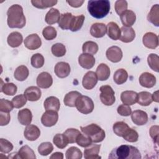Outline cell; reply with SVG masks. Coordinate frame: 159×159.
<instances>
[{"instance_id": "d4e9b609", "label": "cell", "mask_w": 159, "mask_h": 159, "mask_svg": "<svg viewBox=\"0 0 159 159\" xmlns=\"http://www.w3.org/2000/svg\"><path fill=\"white\" fill-rule=\"evenodd\" d=\"M17 119L20 124L23 125H28L30 124L32 122V112L27 108L21 109L18 112Z\"/></svg>"}, {"instance_id": "484cf974", "label": "cell", "mask_w": 159, "mask_h": 159, "mask_svg": "<svg viewBox=\"0 0 159 159\" xmlns=\"http://www.w3.org/2000/svg\"><path fill=\"white\" fill-rule=\"evenodd\" d=\"M110 68L105 63H101L97 67L96 75L97 76L98 80L105 81L107 80L110 76Z\"/></svg>"}, {"instance_id": "d590c367", "label": "cell", "mask_w": 159, "mask_h": 159, "mask_svg": "<svg viewBox=\"0 0 159 159\" xmlns=\"http://www.w3.org/2000/svg\"><path fill=\"white\" fill-rule=\"evenodd\" d=\"M113 78L117 84H122L126 82L128 78V73L125 70L120 68L115 71Z\"/></svg>"}, {"instance_id": "f5cc1de1", "label": "cell", "mask_w": 159, "mask_h": 159, "mask_svg": "<svg viewBox=\"0 0 159 159\" xmlns=\"http://www.w3.org/2000/svg\"><path fill=\"white\" fill-rule=\"evenodd\" d=\"M27 99L24 94H19L14 97L12 99V102L15 108H20L23 107L27 102Z\"/></svg>"}, {"instance_id": "7c38bea8", "label": "cell", "mask_w": 159, "mask_h": 159, "mask_svg": "<svg viewBox=\"0 0 159 159\" xmlns=\"http://www.w3.org/2000/svg\"><path fill=\"white\" fill-rule=\"evenodd\" d=\"M36 83L39 87L47 89L52 86L53 83V78L50 73L47 72H42L38 75Z\"/></svg>"}, {"instance_id": "277c9868", "label": "cell", "mask_w": 159, "mask_h": 159, "mask_svg": "<svg viewBox=\"0 0 159 159\" xmlns=\"http://www.w3.org/2000/svg\"><path fill=\"white\" fill-rule=\"evenodd\" d=\"M80 128L83 134L90 137L92 142H101L106 137L104 130L96 124H91L85 127H81Z\"/></svg>"}, {"instance_id": "680465c9", "label": "cell", "mask_w": 159, "mask_h": 159, "mask_svg": "<svg viewBox=\"0 0 159 159\" xmlns=\"http://www.w3.org/2000/svg\"><path fill=\"white\" fill-rule=\"evenodd\" d=\"M11 116L9 112H0V125L1 126L6 125L10 122Z\"/></svg>"}, {"instance_id": "ee69618b", "label": "cell", "mask_w": 159, "mask_h": 159, "mask_svg": "<svg viewBox=\"0 0 159 159\" xmlns=\"http://www.w3.org/2000/svg\"><path fill=\"white\" fill-rule=\"evenodd\" d=\"M147 62L150 68L156 71H159V57L158 55L155 53L150 54L147 57Z\"/></svg>"}, {"instance_id": "816d5d0a", "label": "cell", "mask_w": 159, "mask_h": 159, "mask_svg": "<svg viewBox=\"0 0 159 159\" xmlns=\"http://www.w3.org/2000/svg\"><path fill=\"white\" fill-rule=\"evenodd\" d=\"M76 142L81 147H86L92 143V140L88 135L84 134H80L76 139Z\"/></svg>"}, {"instance_id": "f907efd6", "label": "cell", "mask_w": 159, "mask_h": 159, "mask_svg": "<svg viewBox=\"0 0 159 159\" xmlns=\"http://www.w3.org/2000/svg\"><path fill=\"white\" fill-rule=\"evenodd\" d=\"M122 137L127 142H135L138 140L139 134L135 130L129 127Z\"/></svg>"}, {"instance_id": "8fae6325", "label": "cell", "mask_w": 159, "mask_h": 159, "mask_svg": "<svg viewBox=\"0 0 159 159\" xmlns=\"http://www.w3.org/2000/svg\"><path fill=\"white\" fill-rule=\"evenodd\" d=\"M142 42L147 48L155 49L158 46V37L153 32H147L143 36Z\"/></svg>"}, {"instance_id": "11a10c76", "label": "cell", "mask_w": 159, "mask_h": 159, "mask_svg": "<svg viewBox=\"0 0 159 159\" xmlns=\"http://www.w3.org/2000/svg\"><path fill=\"white\" fill-rule=\"evenodd\" d=\"M14 107V105L12 102V101L1 99L0 100V111L1 112H9L12 110Z\"/></svg>"}, {"instance_id": "b9f144b4", "label": "cell", "mask_w": 159, "mask_h": 159, "mask_svg": "<svg viewBox=\"0 0 159 159\" xmlns=\"http://www.w3.org/2000/svg\"><path fill=\"white\" fill-rule=\"evenodd\" d=\"M57 1H47V0H32L31 3L32 5L39 9H46L52 7L57 3Z\"/></svg>"}, {"instance_id": "f546056e", "label": "cell", "mask_w": 159, "mask_h": 159, "mask_svg": "<svg viewBox=\"0 0 159 159\" xmlns=\"http://www.w3.org/2000/svg\"><path fill=\"white\" fill-rule=\"evenodd\" d=\"M60 14L59 11L55 8L50 9L45 15V20L49 24L52 25L58 22L60 18Z\"/></svg>"}, {"instance_id": "9c48e42d", "label": "cell", "mask_w": 159, "mask_h": 159, "mask_svg": "<svg viewBox=\"0 0 159 159\" xmlns=\"http://www.w3.org/2000/svg\"><path fill=\"white\" fill-rule=\"evenodd\" d=\"M98 78L96 73L92 71L87 72L83 78L82 84L86 89H92L98 83Z\"/></svg>"}, {"instance_id": "2e32d148", "label": "cell", "mask_w": 159, "mask_h": 159, "mask_svg": "<svg viewBox=\"0 0 159 159\" xmlns=\"http://www.w3.org/2000/svg\"><path fill=\"white\" fill-rule=\"evenodd\" d=\"M100 145L91 144L84 150V157L86 159H99L101 157L98 155L100 151Z\"/></svg>"}, {"instance_id": "6f0895ef", "label": "cell", "mask_w": 159, "mask_h": 159, "mask_svg": "<svg viewBox=\"0 0 159 159\" xmlns=\"http://www.w3.org/2000/svg\"><path fill=\"white\" fill-rule=\"evenodd\" d=\"M117 111L122 116H129L132 112V109L129 106L123 104L118 106Z\"/></svg>"}, {"instance_id": "d6a6232c", "label": "cell", "mask_w": 159, "mask_h": 159, "mask_svg": "<svg viewBox=\"0 0 159 159\" xmlns=\"http://www.w3.org/2000/svg\"><path fill=\"white\" fill-rule=\"evenodd\" d=\"M29 75V71L27 67L25 65H20L16 69L14 74V77L17 81H23L27 78Z\"/></svg>"}, {"instance_id": "4fadbf2b", "label": "cell", "mask_w": 159, "mask_h": 159, "mask_svg": "<svg viewBox=\"0 0 159 159\" xmlns=\"http://www.w3.org/2000/svg\"><path fill=\"white\" fill-rule=\"evenodd\" d=\"M71 68L70 65L64 61L57 63L54 68L55 75L60 78H65L67 77L70 73Z\"/></svg>"}, {"instance_id": "60d3db41", "label": "cell", "mask_w": 159, "mask_h": 159, "mask_svg": "<svg viewBox=\"0 0 159 159\" xmlns=\"http://www.w3.org/2000/svg\"><path fill=\"white\" fill-rule=\"evenodd\" d=\"M98 44L93 41H87L84 42L82 47L83 53L91 55L96 54L98 51Z\"/></svg>"}, {"instance_id": "cb8c5ba5", "label": "cell", "mask_w": 159, "mask_h": 159, "mask_svg": "<svg viewBox=\"0 0 159 159\" xmlns=\"http://www.w3.org/2000/svg\"><path fill=\"white\" fill-rule=\"evenodd\" d=\"M106 26L103 23H94L92 24L90 28L91 35L96 38H101L106 33Z\"/></svg>"}, {"instance_id": "5bb4252c", "label": "cell", "mask_w": 159, "mask_h": 159, "mask_svg": "<svg viewBox=\"0 0 159 159\" xmlns=\"http://www.w3.org/2000/svg\"><path fill=\"white\" fill-rule=\"evenodd\" d=\"M131 119L137 125H143L148 122V115L146 112L142 110H135L131 112Z\"/></svg>"}, {"instance_id": "e575fe53", "label": "cell", "mask_w": 159, "mask_h": 159, "mask_svg": "<svg viewBox=\"0 0 159 159\" xmlns=\"http://www.w3.org/2000/svg\"><path fill=\"white\" fill-rule=\"evenodd\" d=\"M153 102L152 94L147 91H142L138 94L137 102L142 106H149Z\"/></svg>"}, {"instance_id": "f35d334b", "label": "cell", "mask_w": 159, "mask_h": 159, "mask_svg": "<svg viewBox=\"0 0 159 159\" xmlns=\"http://www.w3.org/2000/svg\"><path fill=\"white\" fill-rule=\"evenodd\" d=\"M129 128V125L123 121H119L116 122L112 127L114 134L119 137H123L125 132Z\"/></svg>"}, {"instance_id": "5b68a950", "label": "cell", "mask_w": 159, "mask_h": 159, "mask_svg": "<svg viewBox=\"0 0 159 159\" xmlns=\"http://www.w3.org/2000/svg\"><path fill=\"white\" fill-rule=\"evenodd\" d=\"M75 107L80 112L88 114L93 112L94 105L93 100L89 97L81 95L76 99Z\"/></svg>"}, {"instance_id": "681fc988", "label": "cell", "mask_w": 159, "mask_h": 159, "mask_svg": "<svg viewBox=\"0 0 159 159\" xmlns=\"http://www.w3.org/2000/svg\"><path fill=\"white\" fill-rule=\"evenodd\" d=\"M31 65L35 68H40L44 65V58L40 53H35L31 57Z\"/></svg>"}, {"instance_id": "9f6ffc18", "label": "cell", "mask_w": 159, "mask_h": 159, "mask_svg": "<svg viewBox=\"0 0 159 159\" xmlns=\"http://www.w3.org/2000/svg\"><path fill=\"white\" fill-rule=\"evenodd\" d=\"M127 2L124 0H118L115 2V10L118 15H120L127 9Z\"/></svg>"}, {"instance_id": "f1b7e54d", "label": "cell", "mask_w": 159, "mask_h": 159, "mask_svg": "<svg viewBox=\"0 0 159 159\" xmlns=\"http://www.w3.org/2000/svg\"><path fill=\"white\" fill-rule=\"evenodd\" d=\"M22 159H35L36 156L34 150L28 145L22 146L17 153V157Z\"/></svg>"}, {"instance_id": "1f68e13d", "label": "cell", "mask_w": 159, "mask_h": 159, "mask_svg": "<svg viewBox=\"0 0 159 159\" xmlns=\"http://www.w3.org/2000/svg\"><path fill=\"white\" fill-rule=\"evenodd\" d=\"M147 19L154 25H159V6L158 4L153 5L147 16Z\"/></svg>"}, {"instance_id": "91938a15", "label": "cell", "mask_w": 159, "mask_h": 159, "mask_svg": "<svg viewBox=\"0 0 159 159\" xmlns=\"http://www.w3.org/2000/svg\"><path fill=\"white\" fill-rule=\"evenodd\" d=\"M150 135L153 139V141L158 143V126L153 125L150 129Z\"/></svg>"}, {"instance_id": "52a82bcc", "label": "cell", "mask_w": 159, "mask_h": 159, "mask_svg": "<svg viewBox=\"0 0 159 159\" xmlns=\"http://www.w3.org/2000/svg\"><path fill=\"white\" fill-rule=\"evenodd\" d=\"M58 119V114L57 111L47 110L42 114L41 122L45 127H52L57 124Z\"/></svg>"}, {"instance_id": "83f0119b", "label": "cell", "mask_w": 159, "mask_h": 159, "mask_svg": "<svg viewBox=\"0 0 159 159\" xmlns=\"http://www.w3.org/2000/svg\"><path fill=\"white\" fill-rule=\"evenodd\" d=\"M23 37L20 33L18 32H11L7 37V42L11 47L16 48L20 46L22 42Z\"/></svg>"}, {"instance_id": "f6af8a7d", "label": "cell", "mask_w": 159, "mask_h": 159, "mask_svg": "<svg viewBox=\"0 0 159 159\" xmlns=\"http://www.w3.org/2000/svg\"><path fill=\"white\" fill-rule=\"evenodd\" d=\"M80 134V132L78 129H73V128L68 129L63 133V134L65 135V136L66 137V138L67 139L70 143H75L76 139Z\"/></svg>"}, {"instance_id": "8d00e7d4", "label": "cell", "mask_w": 159, "mask_h": 159, "mask_svg": "<svg viewBox=\"0 0 159 159\" xmlns=\"http://www.w3.org/2000/svg\"><path fill=\"white\" fill-rule=\"evenodd\" d=\"M73 16L72 15V14L70 12L61 14L60 20L58 21L59 27L63 30L69 29Z\"/></svg>"}, {"instance_id": "d6986e66", "label": "cell", "mask_w": 159, "mask_h": 159, "mask_svg": "<svg viewBox=\"0 0 159 159\" xmlns=\"http://www.w3.org/2000/svg\"><path fill=\"white\" fill-rule=\"evenodd\" d=\"M120 99L124 104L133 105L137 102L138 93L134 91H123L120 94Z\"/></svg>"}, {"instance_id": "9a60e30c", "label": "cell", "mask_w": 159, "mask_h": 159, "mask_svg": "<svg viewBox=\"0 0 159 159\" xmlns=\"http://www.w3.org/2000/svg\"><path fill=\"white\" fill-rule=\"evenodd\" d=\"M139 83L144 88H151L156 84V78L150 73L144 72L139 77Z\"/></svg>"}, {"instance_id": "6125c7cd", "label": "cell", "mask_w": 159, "mask_h": 159, "mask_svg": "<svg viewBox=\"0 0 159 159\" xmlns=\"http://www.w3.org/2000/svg\"><path fill=\"white\" fill-rule=\"evenodd\" d=\"M50 159H63V154L61 152H55L50 157Z\"/></svg>"}, {"instance_id": "4dcf8cb0", "label": "cell", "mask_w": 159, "mask_h": 159, "mask_svg": "<svg viewBox=\"0 0 159 159\" xmlns=\"http://www.w3.org/2000/svg\"><path fill=\"white\" fill-rule=\"evenodd\" d=\"M81 95V94L76 91H72L68 93L65 96L63 99V102L65 105L68 107H75L76 99Z\"/></svg>"}, {"instance_id": "c3c4849f", "label": "cell", "mask_w": 159, "mask_h": 159, "mask_svg": "<svg viewBox=\"0 0 159 159\" xmlns=\"http://www.w3.org/2000/svg\"><path fill=\"white\" fill-rule=\"evenodd\" d=\"M42 35L45 40H52L57 37V32L53 27L47 26L43 29Z\"/></svg>"}, {"instance_id": "ba28073f", "label": "cell", "mask_w": 159, "mask_h": 159, "mask_svg": "<svg viewBox=\"0 0 159 159\" xmlns=\"http://www.w3.org/2000/svg\"><path fill=\"white\" fill-rule=\"evenodd\" d=\"M41 45L42 40L37 34H30L24 40L25 47L30 50H34L40 48Z\"/></svg>"}, {"instance_id": "74e56055", "label": "cell", "mask_w": 159, "mask_h": 159, "mask_svg": "<svg viewBox=\"0 0 159 159\" xmlns=\"http://www.w3.org/2000/svg\"><path fill=\"white\" fill-rule=\"evenodd\" d=\"M1 92H2L7 96H13L17 91V87L12 83H6L2 84V80L1 79Z\"/></svg>"}, {"instance_id": "db71d44e", "label": "cell", "mask_w": 159, "mask_h": 159, "mask_svg": "<svg viewBox=\"0 0 159 159\" xmlns=\"http://www.w3.org/2000/svg\"><path fill=\"white\" fill-rule=\"evenodd\" d=\"M13 149V145L9 140L1 139H0V151L2 153H9Z\"/></svg>"}, {"instance_id": "7bdbcfd3", "label": "cell", "mask_w": 159, "mask_h": 159, "mask_svg": "<svg viewBox=\"0 0 159 159\" xmlns=\"http://www.w3.org/2000/svg\"><path fill=\"white\" fill-rule=\"evenodd\" d=\"M65 157L66 159H81L82 152L78 148L71 147L66 151Z\"/></svg>"}, {"instance_id": "ac0fdd59", "label": "cell", "mask_w": 159, "mask_h": 159, "mask_svg": "<svg viewBox=\"0 0 159 159\" xmlns=\"http://www.w3.org/2000/svg\"><path fill=\"white\" fill-rule=\"evenodd\" d=\"M24 135L27 140L34 141L39 137L40 135V130L37 126L29 124L25 127Z\"/></svg>"}, {"instance_id": "603a6c76", "label": "cell", "mask_w": 159, "mask_h": 159, "mask_svg": "<svg viewBox=\"0 0 159 159\" xmlns=\"http://www.w3.org/2000/svg\"><path fill=\"white\" fill-rule=\"evenodd\" d=\"M26 99L30 101H38L42 95L40 89L37 86H30L27 88L24 93Z\"/></svg>"}, {"instance_id": "4316f807", "label": "cell", "mask_w": 159, "mask_h": 159, "mask_svg": "<svg viewBox=\"0 0 159 159\" xmlns=\"http://www.w3.org/2000/svg\"><path fill=\"white\" fill-rule=\"evenodd\" d=\"M43 106L46 111L53 110L58 112L60 107V102L57 97L50 96L46 98L44 101Z\"/></svg>"}, {"instance_id": "3957f363", "label": "cell", "mask_w": 159, "mask_h": 159, "mask_svg": "<svg viewBox=\"0 0 159 159\" xmlns=\"http://www.w3.org/2000/svg\"><path fill=\"white\" fill-rule=\"evenodd\" d=\"M110 9V2L107 0H90L88 2V12L92 17L96 19L106 17Z\"/></svg>"}, {"instance_id": "bcb514c9", "label": "cell", "mask_w": 159, "mask_h": 159, "mask_svg": "<svg viewBox=\"0 0 159 159\" xmlns=\"http://www.w3.org/2000/svg\"><path fill=\"white\" fill-rule=\"evenodd\" d=\"M51 51L54 56L57 57H61L65 55L66 48L63 44L57 43L52 45L51 48Z\"/></svg>"}, {"instance_id": "94428289", "label": "cell", "mask_w": 159, "mask_h": 159, "mask_svg": "<svg viewBox=\"0 0 159 159\" xmlns=\"http://www.w3.org/2000/svg\"><path fill=\"white\" fill-rule=\"evenodd\" d=\"M84 1H79V0H75V1H67L66 2L73 7H79L81 6L83 4Z\"/></svg>"}, {"instance_id": "836d02e7", "label": "cell", "mask_w": 159, "mask_h": 159, "mask_svg": "<svg viewBox=\"0 0 159 159\" xmlns=\"http://www.w3.org/2000/svg\"><path fill=\"white\" fill-rule=\"evenodd\" d=\"M84 21V16L81 14L78 16H73L69 29L72 32L79 30L83 26Z\"/></svg>"}, {"instance_id": "7dc6e473", "label": "cell", "mask_w": 159, "mask_h": 159, "mask_svg": "<svg viewBox=\"0 0 159 159\" xmlns=\"http://www.w3.org/2000/svg\"><path fill=\"white\" fill-rule=\"evenodd\" d=\"M53 150V145L48 142H43L38 147V152L42 156H47Z\"/></svg>"}, {"instance_id": "ffe728a7", "label": "cell", "mask_w": 159, "mask_h": 159, "mask_svg": "<svg viewBox=\"0 0 159 159\" xmlns=\"http://www.w3.org/2000/svg\"><path fill=\"white\" fill-rule=\"evenodd\" d=\"M121 34L120 40L124 43H129L132 42L135 37V32L131 27L122 26L120 29Z\"/></svg>"}, {"instance_id": "ab89813d", "label": "cell", "mask_w": 159, "mask_h": 159, "mask_svg": "<svg viewBox=\"0 0 159 159\" xmlns=\"http://www.w3.org/2000/svg\"><path fill=\"white\" fill-rule=\"evenodd\" d=\"M53 142L60 149L65 148L69 143L67 139L63 134H57L53 139Z\"/></svg>"}, {"instance_id": "44dd1931", "label": "cell", "mask_w": 159, "mask_h": 159, "mask_svg": "<svg viewBox=\"0 0 159 159\" xmlns=\"http://www.w3.org/2000/svg\"><path fill=\"white\" fill-rule=\"evenodd\" d=\"M120 20L125 27H130L134 24L136 20V16L134 11L126 10L120 15Z\"/></svg>"}, {"instance_id": "be15d7a7", "label": "cell", "mask_w": 159, "mask_h": 159, "mask_svg": "<svg viewBox=\"0 0 159 159\" xmlns=\"http://www.w3.org/2000/svg\"><path fill=\"white\" fill-rule=\"evenodd\" d=\"M158 91H155V93H153V95H152V99H153V101L158 102Z\"/></svg>"}, {"instance_id": "8992f818", "label": "cell", "mask_w": 159, "mask_h": 159, "mask_svg": "<svg viewBox=\"0 0 159 159\" xmlns=\"http://www.w3.org/2000/svg\"><path fill=\"white\" fill-rule=\"evenodd\" d=\"M100 99L106 106L112 105L116 101L115 93L109 85H103L100 87Z\"/></svg>"}, {"instance_id": "e0dca14e", "label": "cell", "mask_w": 159, "mask_h": 159, "mask_svg": "<svg viewBox=\"0 0 159 159\" xmlns=\"http://www.w3.org/2000/svg\"><path fill=\"white\" fill-rule=\"evenodd\" d=\"M80 65L85 69H91L95 64V58L93 55L83 53L78 57Z\"/></svg>"}, {"instance_id": "30bf717a", "label": "cell", "mask_w": 159, "mask_h": 159, "mask_svg": "<svg viewBox=\"0 0 159 159\" xmlns=\"http://www.w3.org/2000/svg\"><path fill=\"white\" fill-rule=\"evenodd\" d=\"M106 55L107 58L113 63H117L120 61L123 56L120 48L117 46H112L109 47L106 50Z\"/></svg>"}, {"instance_id": "7a4b0ae2", "label": "cell", "mask_w": 159, "mask_h": 159, "mask_svg": "<svg viewBox=\"0 0 159 159\" xmlns=\"http://www.w3.org/2000/svg\"><path fill=\"white\" fill-rule=\"evenodd\" d=\"M140 152L137 148L128 145H122L114 148L109 155L111 159H140Z\"/></svg>"}, {"instance_id": "6da1fadb", "label": "cell", "mask_w": 159, "mask_h": 159, "mask_svg": "<svg viewBox=\"0 0 159 159\" xmlns=\"http://www.w3.org/2000/svg\"><path fill=\"white\" fill-rule=\"evenodd\" d=\"M7 25L10 28L21 29L26 24L25 17L22 6L19 4L12 5L7 11Z\"/></svg>"}, {"instance_id": "7402d4cb", "label": "cell", "mask_w": 159, "mask_h": 159, "mask_svg": "<svg viewBox=\"0 0 159 159\" xmlns=\"http://www.w3.org/2000/svg\"><path fill=\"white\" fill-rule=\"evenodd\" d=\"M107 34L108 37L114 40L120 39L121 31L119 25L114 22H110L106 26Z\"/></svg>"}]
</instances>
